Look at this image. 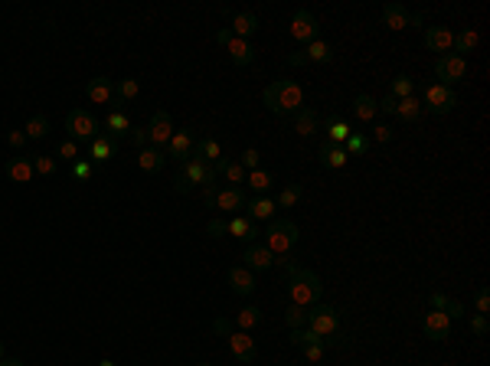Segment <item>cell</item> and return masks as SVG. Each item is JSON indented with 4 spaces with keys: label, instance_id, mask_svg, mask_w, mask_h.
I'll return each instance as SVG.
<instances>
[{
    "label": "cell",
    "instance_id": "obj_1",
    "mask_svg": "<svg viewBox=\"0 0 490 366\" xmlns=\"http://www.w3.org/2000/svg\"><path fill=\"white\" fill-rule=\"evenodd\" d=\"M262 102L268 105V112L274 115H298L304 108V89L298 82H291V79H274L272 85H265L262 92Z\"/></svg>",
    "mask_w": 490,
    "mask_h": 366
},
{
    "label": "cell",
    "instance_id": "obj_2",
    "mask_svg": "<svg viewBox=\"0 0 490 366\" xmlns=\"http://www.w3.org/2000/svg\"><path fill=\"white\" fill-rule=\"evenodd\" d=\"M321 292H324V285L311 268H298V272L288 278V304L314 308V304L321 301Z\"/></svg>",
    "mask_w": 490,
    "mask_h": 366
},
{
    "label": "cell",
    "instance_id": "obj_3",
    "mask_svg": "<svg viewBox=\"0 0 490 366\" xmlns=\"http://www.w3.org/2000/svg\"><path fill=\"white\" fill-rule=\"evenodd\" d=\"M298 239H301V233H298V226L291 219H272L268 229L262 233V245L272 255H288L298 245Z\"/></svg>",
    "mask_w": 490,
    "mask_h": 366
},
{
    "label": "cell",
    "instance_id": "obj_4",
    "mask_svg": "<svg viewBox=\"0 0 490 366\" xmlns=\"http://www.w3.org/2000/svg\"><path fill=\"white\" fill-rule=\"evenodd\" d=\"M307 330H314L327 347H340V314L327 304H314L307 308Z\"/></svg>",
    "mask_w": 490,
    "mask_h": 366
},
{
    "label": "cell",
    "instance_id": "obj_5",
    "mask_svg": "<svg viewBox=\"0 0 490 366\" xmlns=\"http://www.w3.org/2000/svg\"><path fill=\"white\" fill-rule=\"evenodd\" d=\"M102 122L95 118L92 112L85 108H72L66 115V138L69 141H79V144H92L95 138H102Z\"/></svg>",
    "mask_w": 490,
    "mask_h": 366
},
{
    "label": "cell",
    "instance_id": "obj_6",
    "mask_svg": "<svg viewBox=\"0 0 490 366\" xmlns=\"http://www.w3.org/2000/svg\"><path fill=\"white\" fill-rule=\"evenodd\" d=\"M203 200H206L209 209H216L219 216H239V209H245V193L239 187H213L203 190Z\"/></svg>",
    "mask_w": 490,
    "mask_h": 366
},
{
    "label": "cell",
    "instance_id": "obj_7",
    "mask_svg": "<svg viewBox=\"0 0 490 366\" xmlns=\"http://www.w3.org/2000/svg\"><path fill=\"white\" fill-rule=\"evenodd\" d=\"M183 183H187V190H193V187H213L216 183V167H209L206 160H199L197 154H190L183 164H180V174H177Z\"/></svg>",
    "mask_w": 490,
    "mask_h": 366
},
{
    "label": "cell",
    "instance_id": "obj_8",
    "mask_svg": "<svg viewBox=\"0 0 490 366\" xmlns=\"http://www.w3.org/2000/svg\"><path fill=\"white\" fill-rule=\"evenodd\" d=\"M422 108L432 115H451L458 108V95H454V89H448L442 82H428L422 92Z\"/></svg>",
    "mask_w": 490,
    "mask_h": 366
},
{
    "label": "cell",
    "instance_id": "obj_9",
    "mask_svg": "<svg viewBox=\"0 0 490 366\" xmlns=\"http://www.w3.org/2000/svg\"><path fill=\"white\" fill-rule=\"evenodd\" d=\"M435 75H438V82L442 85H458L468 79V59L458 56V53H444V56H438V63H435Z\"/></svg>",
    "mask_w": 490,
    "mask_h": 366
},
{
    "label": "cell",
    "instance_id": "obj_10",
    "mask_svg": "<svg viewBox=\"0 0 490 366\" xmlns=\"http://www.w3.org/2000/svg\"><path fill=\"white\" fill-rule=\"evenodd\" d=\"M216 43H219V46H226L229 59H232L236 66H249V63L255 59V53H258V49L252 46V39H239V37H232L229 30H219Z\"/></svg>",
    "mask_w": 490,
    "mask_h": 366
},
{
    "label": "cell",
    "instance_id": "obj_11",
    "mask_svg": "<svg viewBox=\"0 0 490 366\" xmlns=\"http://www.w3.org/2000/svg\"><path fill=\"white\" fill-rule=\"evenodd\" d=\"M317 33H321V27H317V17L311 10H298L291 17V23H288V37L294 43H314V39H321Z\"/></svg>",
    "mask_w": 490,
    "mask_h": 366
},
{
    "label": "cell",
    "instance_id": "obj_12",
    "mask_svg": "<svg viewBox=\"0 0 490 366\" xmlns=\"http://www.w3.org/2000/svg\"><path fill=\"white\" fill-rule=\"evenodd\" d=\"M173 131H177V128H173V118H170L167 112H154L151 124H147V144L157 150H167Z\"/></svg>",
    "mask_w": 490,
    "mask_h": 366
},
{
    "label": "cell",
    "instance_id": "obj_13",
    "mask_svg": "<svg viewBox=\"0 0 490 366\" xmlns=\"http://www.w3.org/2000/svg\"><path fill=\"white\" fill-rule=\"evenodd\" d=\"M422 330H425V337L435 340V344H442V340L451 337V318L444 314V311H428L422 318Z\"/></svg>",
    "mask_w": 490,
    "mask_h": 366
},
{
    "label": "cell",
    "instance_id": "obj_14",
    "mask_svg": "<svg viewBox=\"0 0 490 366\" xmlns=\"http://www.w3.org/2000/svg\"><path fill=\"white\" fill-rule=\"evenodd\" d=\"M333 59H337L333 46H330V43H324V39H314V43H307V49H304V53H294V56H288V63H291V66H304V63H333Z\"/></svg>",
    "mask_w": 490,
    "mask_h": 366
},
{
    "label": "cell",
    "instance_id": "obj_15",
    "mask_svg": "<svg viewBox=\"0 0 490 366\" xmlns=\"http://www.w3.org/2000/svg\"><path fill=\"white\" fill-rule=\"evenodd\" d=\"M226 340H229V353L236 360H242V363H255V357H258V350H255V340L245 334V330H229L226 334Z\"/></svg>",
    "mask_w": 490,
    "mask_h": 366
},
{
    "label": "cell",
    "instance_id": "obj_16",
    "mask_svg": "<svg viewBox=\"0 0 490 366\" xmlns=\"http://www.w3.org/2000/svg\"><path fill=\"white\" fill-rule=\"evenodd\" d=\"M193 148H197V138H193V131L190 128H183V131H173V138H170L167 150H164V157H173V160H183L193 154Z\"/></svg>",
    "mask_w": 490,
    "mask_h": 366
},
{
    "label": "cell",
    "instance_id": "obj_17",
    "mask_svg": "<svg viewBox=\"0 0 490 366\" xmlns=\"http://www.w3.org/2000/svg\"><path fill=\"white\" fill-rule=\"evenodd\" d=\"M226 235H236L239 242L252 245L258 235H262V229H258V223H252L249 216H229L226 219Z\"/></svg>",
    "mask_w": 490,
    "mask_h": 366
},
{
    "label": "cell",
    "instance_id": "obj_18",
    "mask_svg": "<svg viewBox=\"0 0 490 366\" xmlns=\"http://www.w3.org/2000/svg\"><path fill=\"white\" fill-rule=\"evenodd\" d=\"M229 288L236 294H242V298H249V294L258 288V278H255L252 268H245V265H232L229 268Z\"/></svg>",
    "mask_w": 490,
    "mask_h": 366
},
{
    "label": "cell",
    "instance_id": "obj_19",
    "mask_svg": "<svg viewBox=\"0 0 490 366\" xmlns=\"http://www.w3.org/2000/svg\"><path fill=\"white\" fill-rule=\"evenodd\" d=\"M102 131L108 134L112 141H121V138H128V131H131V118L124 115V108H112V112L105 115Z\"/></svg>",
    "mask_w": 490,
    "mask_h": 366
},
{
    "label": "cell",
    "instance_id": "obj_20",
    "mask_svg": "<svg viewBox=\"0 0 490 366\" xmlns=\"http://www.w3.org/2000/svg\"><path fill=\"white\" fill-rule=\"evenodd\" d=\"M425 46L432 49V53H451L454 49V30L448 27H428L425 30Z\"/></svg>",
    "mask_w": 490,
    "mask_h": 366
},
{
    "label": "cell",
    "instance_id": "obj_21",
    "mask_svg": "<svg viewBox=\"0 0 490 366\" xmlns=\"http://www.w3.org/2000/svg\"><path fill=\"white\" fill-rule=\"evenodd\" d=\"M85 95H88L92 105H114V82L105 79V75H98V79H92V82L85 85Z\"/></svg>",
    "mask_w": 490,
    "mask_h": 366
},
{
    "label": "cell",
    "instance_id": "obj_22",
    "mask_svg": "<svg viewBox=\"0 0 490 366\" xmlns=\"http://www.w3.org/2000/svg\"><path fill=\"white\" fill-rule=\"evenodd\" d=\"M392 115H396L402 124H418L422 122V102H418V95H409V98H396V108H392Z\"/></svg>",
    "mask_w": 490,
    "mask_h": 366
},
{
    "label": "cell",
    "instance_id": "obj_23",
    "mask_svg": "<svg viewBox=\"0 0 490 366\" xmlns=\"http://www.w3.org/2000/svg\"><path fill=\"white\" fill-rule=\"evenodd\" d=\"M242 262H245V268H252V272H265V268H274V255L268 252L262 242H252L245 249Z\"/></svg>",
    "mask_w": 490,
    "mask_h": 366
},
{
    "label": "cell",
    "instance_id": "obj_24",
    "mask_svg": "<svg viewBox=\"0 0 490 366\" xmlns=\"http://www.w3.org/2000/svg\"><path fill=\"white\" fill-rule=\"evenodd\" d=\"M4 174H7L13 183H29V180L37 177V170H33V157H10L4 164Z\"/></svg>",
    "mask_w": 490,
    "mask_h": 366
},
{
    "label": "cell",
    "instance_id": "obj_25",
    "mask_svg": "<svg viewBox=\"0 0 490 366\" xmlns=\"http://www.w3.org/2000/svg\"><path fill=\"white\" fill-rule=\"evenodd\" d=\"M274 200L272 197H255V200H245V213L252 223H272L274 219Z\"/></svg>",
    "mask_w": 490,
    "mask_h": 366
},
{
    "label": "cell",
    "instance_id": "obj_26",
    "mask_svg": "<svg viewBox=\"0 0 490 366\" xmlns=\"http://www.w3.org/2000/svg\"><path fill=\"white\" fill-rule=\"evenodd\" d=\"M321 131V115L314 112L311 105H304L301 112L294 115V134H301V138H311V134Z\"/></svg>",
    "mask_w": 490,
    "mask_h": 366
},
{
    "label": "cell",
    "instance_id": "obj_27",
    "mask_svg": "<svg viewBox=\"0 0 490 366\" xmlns=\"http://www.w3.org/2000/svg\"><path fill=\"white\" fill-rule=\"evenodd\" d=\"M383 23H386L389 30H409V23H412V13H409L402 4H386L383 7Z\"/></svg>",
    "mask_w": 490,
    "mask_h": 366
},
{
    "label": "cell",
    "instance_id": "obj_28",
    "mask_svg": "<svg viewBox=\"0 0 490 366\" xmlns=\"http://www.w3.org/2000/svg\"><path fill=\"white\" fill-rule=\"evenodd\" d=\"M317 160H321L327 170H343L350 164V154L343 148H337V144H324L321 154H317Z\"/></svg>",
    "mask_w": 490,
    "mask_h": 366
},
{
    "label": "cell",
    "instance_id": "obj_29",
    "mask_svg": "<svg viewBox=\"0 0 490 366\" xmlns=\"http://www.w3.org/2000/svg\"><path fill=\"white\" fill-rule=\"evenodd\" d=\"M229 33H232V37H239V39L255 37V33H258V17H255V13H249V10H245V13H236V17H232V27H229Z\"/></svg>",
    "mask_w": 490,
    "mask_h": 366
},
{
    "label": "cell",
    "instance_id": "obj_30",
    "mask_svg": "<svg viewBox=\"0 0 490 366\" xmlns=\"http://www.w3.org/2000/svg\"><path fill=\"white\" fill-rule=\"evenodd\" d=\"M114 154H118V141H112L108 134H102V138H95V141L88 144V157H92L95 164H105V160H112Z\"/></svg>",
    "mask_w": 490,
    "mask_h": 366
},
{
    "label": "cell",
    "instance_id": "obj_31",
    "mask_svg": "<svg viewBox=\"0 0 490 366\" xmlns=\"http://www.w3.org/2000/svg\"><path fill=\"white\" fill-rule=\"evenodd\" d=\"M324 134H327V144L343 148V141L350 138V124L343 122V118H337V115H330L327 122H324Z\"/></svg>",
    "mask_w": 490,
    "mask_h": 366
},
{
    "label": "cell",
    "instance_id": "obj_32",
    "mask_svg": "<svg viewBox=\"0 0 490 366\" xmlns=\"http://www.w3.org/2000/svg\"><path fill=\"white\" fill-rule=\"evenodd\" d=\"M193 154H197L199 160H206L209 167H216L219 160H223V144H219L216 138H203V141L193 148Z\"/></svg>",
    "mask_w": 490,
    "mask_h": 366
},
{
    "label": "cell",
    "instance_id": "obj_33",
    "mask_svg": "<svg viewBox=\"0 0 490 366\" xmlns=\"http://www.w3.org/2000/svg\"><path fill=\"white\" fill-rule=\"evenodd\" d=\"M216 177H226L229 183H245V177H249V170L239 164V160H229V157H223L216 164Z\"/></svg>",
    "mask_w": 490,
    "mask_h": 366
},
{
    "label": "cell",
    "instance_id": "obj_34",
    "mask_svg": "<svg viewBox=\"0 0 490 366\" xmlns=\"http://www.w3.org/2000/svg\"><path fill=\"white\" fill-rule=\"evenodd\" d=\"M164 164H167V157H164V150H157V148H141V154H138V167H141L144 174H157Z\"/></svg>",
    "mask_w": 490,
    "mask_h": 366
},
{
    "label": "cell",
    "instance_id": "obj_35",
    "mask_svg": "<svg viewBox=\"0 0 490 366\" xmlns=\"http://www.w3.org/2000/svg\"><path fill=\"white\" fill-rule=\"evenodd\" d=\"M245 187L252 190V193H258V197H265V193H268V190L274 187V177L272 174H268V170H249V177H245Z\"/></svg>",
    "mask_w": 490,
    "mask_h": 366
},
{
    "label": "cell",
    "instance_id": "obj_36",
    "mask_svg": "<svg viewBox=\"0 0 490 366\" xmlns=\"http://www.w3.org/2000/svg\"><path fill=\"white\" fill-rule=\"evenodd\" d=\"M138 95H141V82L138 79H121L114 85V108H121L124 102H134Z\"/></svg>",
    "mask_w": 490,
    "mask_h": 366
},
{
    "label": "cell",
    "instance_id": "obj_37",
    "mask_svg": "<svg viewBox=\"0 0 490 366\" xmlns=\"http://www.w3.org/2000/svg\"><path fill=\"white\" fill-rule=\"evenodd\" d=\"M477 43H481V37H477V30H461V33H454V49L451 53H458V56L468 59V53H474L477 49Z\"/></svg>",
    "mask_w": 490,
    "mask_h": 366
},
{
    "label": "cell",
    "instance_id": "obj_38",
    "mask_svg": "<svg viewBox=\"0 0 490 366\" xmlns=\"http://www.w3.org/2000/svg\"><path fill=\"white\" fill-rule=\"evenodd\" d=\"M428 301H432V308H435V311H444V314H448L451 320H454V318H464V304H458V301L448 298V294L435 292Z\"/></svg>",
    "mask_w": 490,
    "mask_h": 366
},
{
    "label": "cell",
    "instance_id": "obj_39",
    "mask_svg": "<svg viewBox=\"0 0 490 366\" xmlns=\"http://www.w3.org/2000/svg\"><path fill=\"white\" fill-rule=\"evenodd\" d=\"M353 115H357L359 122H373L379 115V102L369 98V95H357V98H353Z\"/></svg>",
    "mask_w": 490,
    "mask_h": 366
},
{
    "label": "cell",
    "instance_id": "obj_40",
    "mask_svg": "<svg viewBox=\"0 0 490 366\" xmlns=\"http://www.w3.org/2000/svg\"><path fill=\"white\" fill-rule=\"evenodd\" d=\"M301 197H304V183H288V187L274 197V207H278V209H291V207L301 203Z\"/></svg>",
    "mask_w": 490,
    "mask_h": 366
},
{
    "label": "cell",
    "instance_id": "obj_41",
    "mask_svg": "<svg viewBox=\"0 0 490 366\" xmlns=\"http://www.w3.org/2000/svg\"><path fill=\"white\" fill-rule=\"evenodd\" d=\"M49 131H53V124H49L46 115H33V118L27 122V138L29 141H43Z\"/></svg>",
    "mask_w": 490,
    "mask_h": 366
},
{
    "label": "cell",
    "instance_id": "obj_42",
    "mask_svg": "<svg viewBox=\"0 0 490 366\" xmlns=\"http://www.w3.org/2000/svg\"><path fill=\"white\" fill-rule=\"evenodd\" d=\"M258 324H262V311H258V308H242V311L236 314V324H232V327H236V330H245V334H249V330L258 327Z\"/></svg>",
    "mask_w": 490,
    "mask_h": 366
},
{
    "label": "cell",
    "instance_id": "obj_43",
    "mask_svg": "<svg viewBox=\"0 0 490 366\" xmlns=\"http://www.w3.org/2000/svg\"><path fill=\"white\" fill-rule=\"evenodd\" d=\"M284 324H288V330L307 327V308H301V304H288V311H284Z\"/></svg>",
    "mask_w": 490,
    "mask_h": 366
},
{
    "label": "cell",
    "instance_id": "obj_44",
    "mask_svg": "<svg viewBox=\"0 0 490 366\" xmlns=\"http://www.w3.org/2000/svg\"><path fill=\"white\" fill-rule=\"evenodd\" d=\"M389 95H392V98H409V95H415V79H409V75H396L392 85H389Z\"/></svg>",
    "mask_w": 490,
    "mask_h": 366
},
{
    "label": "cell",
    "instance_id": "obj_45",
    "mask_svg": "<svg viewBox=\"0 0 490 366\" xmlns=\"http://www.w3.org/2000/svg\"><path fill=\"white\" fill-rule=\"evenodd\" d=\"M56 157H53V154H37V157H33V170H37V177H53V174H56Z\"/></svg>",
    "mask_w": 490,
    "mask_h": 366
},
{
    "label": "cell",
    "instance_id": "obj_46",
    "mask_svg": "<svg viewBox=\"0 0 490 366\" xmlns=\"http://www.w3.org/2000/svg\"><path fill=\"white\" fill-rule=\"evenodd\" d=\"M366 134L363 131H350V138L347 141H343V150H347V154H363V150H366Z\"/></svg>",
    "mask_w": 490,
    "mask_h": 366
},
{
    "label": "cell",
    "instance_id": "obj_47",
    "mask_svg": "<svg viewBox=\"0 0 490 366\" xmlns=\"http://www.w3.org/2000/svg\"><path fill=\"white\" fill-rule=\"evenodd\" d=\"M79 150H82V144H79V141H69V138H66V141L56 148V157L69 160V164H76V160H79Z\"/></svg>",
    "mask_w": 490,
    "mask_h": 366
},
{
    "label": "cell",
    "instance_id": "obj_48",
    "mask_svg": "<svg viewBox=\"0 0 490 366\" xmlns=\"http://www.w3.org/2000/svg\"><path fill=\"white\" fill-rule=\"evenodd\" d=\"M274 268H278L284 278H291V275L298 272V262H294L291 255H274Z\"/></svg>",
    "mask_w": 490,
    "mask_h": 366
},
{
    "label": "cell",
    "instance_id": "obj_49",
    "mask_svg": "<svg viewBox=\"0 0 490 366\" xmlns=\"http://www.w3.org/2000/svg\"><path fill=\"white\" fill-rule=\"evenodd\" d=\"M92 174H95L92 160H76V164H72V177H76V180H88Z\"/></svg>",
    "mask_w": 490,
    "mask_h": 366
},
{
    "label": "cell",
    "instance_id": "obj_50",
    "mask_svg": "<svg viewBox=\"0 0 490 366\" xmlns=\"http://www.w3.org/2000/svg\"><path fill=\"white\" fill-rule=\"evenodd\" d=\"M258 160H262V154L255 148H245L242 150V157H239V164H242L245 170H258Z\"/></svg>",
    "mask_w": 490,
    "mask_h": 366
},
{
    "label": "cell",
    "instance_id": "obj_51",
    "mask_svg": "<svg viewBox=\"0 0 490 366\" xmlns=\"http://www.w3.org/2000/svg\"><path fill=\"white\" fill-rule=\"evenodd\" d=\"M324 350H327V344H324V340H317V344H311V347H304V357L311 360V363H321Z\"/></svg>",
    "mask_w": 490,
    "mask_h": 366
},
{
    "label": "cell",
    "instance_id": "obj_52",
    "mask_svg": "<svg viewBox=\"0 0 490 366\" xmlns=\"http://www.w3.org/2000/svg\"><path fill=\"white\" fill-rule=\"evenodd\" d=\"M487 314H474L471 318V330H474V337H487Z\"/></svg>",
    "mask_w": 490,
    "mask_h": 366
},
{
    "label": "cell",
    "instance_id": "obj_53",
    "mask_svg": "<svg viewBox=\"0 0 490 366\" xmlns=\"http://www.w3.org/2000/svg\"><path fill=\"white\" fill-rule=\"evenodd\" d=\"M206 233L213 235V239H219V235H226V216H213V219H209Z\"/></svg>",
    "mask_w": 490,
    "mask_h": 366
},
{
    "label": "cell",
    "instance_id": "obj_54",
    "mask_svg": "<svg viewBox=\"0 0 490 366\" xmlns=\"http://www.w3.org/2000/svg\"><path fill=\"white\" fill-rule=\"evenodd\" d=\"M128 138H131V144H138V148H147V128H138V124H131Z\"/></svg>",
    "mask_w": 490,
    "mask_h": 366
},
{
    "label": "cell",
    "instance_id": "obj_55",
    "mask_svg": "<svg viewBox=\"0 0 490 366\" xmlns=\"http://www.w3.org/2000/svg\"><path fill=\"white\" fill-rule=\"evenodd\" d=\"M373 138H376L379 144L392 141V128H389V124H373Z\"/></svg>",
    "mask_w": 490,
    "mask_h": 366
},
{
    "label": "cell",
    "instance_id": "obj_56",
    "mask_svg": "<svg viewBox=\"0 0 490 366\" xmlns=\"http://www.w3.org/2000/svg\"><path fill=\"white\" fill-rule=\"evenodd\" d=\"M474 308H477V314H487V311H490V292H487V288L477 292V304H474Z\"/></svg>",
    "mask_w": 490,
    "mask_h": 366
},
{
    "label": "cell",
    "instance_id": "obj_57",
    "mask_svg": "<svg viewBox=\"0 0 490 366\" xmlns=\"http://www.w3.org/2000/svg\"><path fill=\"white\" fill-rule=\"evenodd\" d=\"M27 141H29L27 131H10V134H7V144H10V148H23Z\"/></svg>",
    "mask_w": 490,
    "mask_h": 366
},
{
    "label": "cell",
    "instance_id": "obj_58",
    "mask_svg": "<svg viewBox=\"0 0 490 366\" xmlns=\"http://www.w3.org/2000/svg\"><path fill=\"white\" fill-rule=\"evenodd\" d=\"M213 330H216L219 337H226L229 330H232V320H226V318H219V320H216V324H213Z\"/></svg>",
    "mask_w": 490,
    "mask_h": 366
},
{
    "label": "cell",
    "instance_id": "obj_59",
    "mask_svg": "<svg viewBox=\"0 0 490 366\" xmlns=\"http://www.w3.org/2000/svg\"><path fill=\"white\" fill-rule=\"evenodd\" d=\"M0 366H23L20 360H0Z\"/></svg>",
    "mask_w": 490,
    "mask_h": 366
},
{
    "label": "cell",
    "instance_id": "obj_60",
    "mask_svg": "<svg viewBox=\"0 0 490 366\" xmlns=\"http://www.w3.org/2000/svg\"><path fill=\"white\" fill-rule=\"evenodd\" d=\"M98 366H114V363H112V360H102V363H98Z\"/></svg>",
    "mask_w": 490,
    "mask_h": 366
},
{
    "label": "cell",
    "instance_id": "obj_61",
    "mask_svg": "<svg viewBox=\"0 0 490 366\" xmlns=\"http://www.w3.org/2000/svg\"><path fill=\"white\" fill-rule=\"evenodd\" d=\"M0 360H4V350H0Z\"/></svg>",
    "mask_w": 490,
    "mask_h": 366
},
{
    "label": "cell",
    "instance_id": "obj_62",
    "mask_svg": "<svg viewBox=\"0 0 490 366\" xmlns=\"http://www.w3.org/2000/svg\"><path fill=\"white\" fill-rule=\"evenodd\" d=\"M199 366H209V363H199Z\"/></svg>",
    "mask_w": 490,
    "mask_h": 366
},
{
    "label": "cell",
    "instance_id": "obj_63",
    "mask_svg": "<svg viewBox=\"0 0 490 366\" xmlns=\"http://www.w3.org/2000/svg\"><path fill=\"white\" fill-rule=\"evenodd\" d=\"M0 350H4V344H0Z\"/></svg>",
    "mask_w": 490,
    "mask_h": 366
}]
</instances>
